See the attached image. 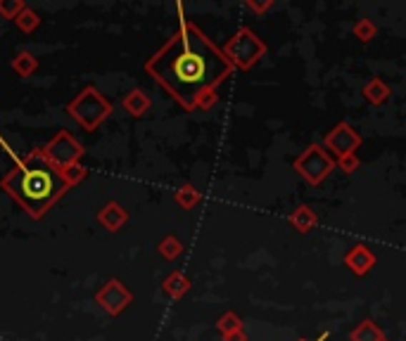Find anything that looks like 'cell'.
Segmentation results:
<instances>
[{
    "instance_id": "obj_20",
    "label": "cell",
    "mask_w": 406,
    "mask_h": 341,
    "mask_svg": "<svg viewBox=\"0 0 406 341\" xmlns=\"http://www.w3.org/2000/svg\"><path fill=\"white\" fill-rule=\"evenodd\" d=\"M217 330L221 337H226V335H231V332H238L245 327H242V317L235 313V310H226V313L217 320Z\"/></svg>"
},
{
    "instance_id": "obj_4",
    "label": "cell",
    "mask_w": 406,
    "mask_h": 341,
    "mask_svg": "<svg viewBox=\"0 0 406 341\" xmlns=\"http://www.w3.org/2000/svg\"><path fill=\"white\" fill-rule=\"evenodd\" d=\"M224 55L228 62L233 64V69L249 71L259 59L267 55V43L257 36L249 26H240L231 39L224 43Z\"/></svg>"
},
{
    "instance_id": "obj_6",
    "label": "cell",
    "mask_w": 406,
    "mask_h": 341,
    "mask_svg": "<svg viewBox=\"0 0 406 341\" xmlns=\"http://www.w3.org/2000/svg\"><path fill=\"white\" fill-rule=\"evenodd\" d=\"M84 145L79 143L76 138L71 136L69 131H60L55 138H50L46 145H43V154L48 157V161L57 168L67 170L71 166H76L81 157H84Z\"/></svg>"
},
{
    "instance_id": "obj_25",
    "label": "cell",
    "mask_w": 406,
    "mask_h": 341,
    "mask_svg": "<svg viewBox=\"0 0 406 341\" xmlns=\"http://www.w3.org/2000/svg\"><path fill=\"white\" fill-rule=\"evenodd\" d=\"M64 175H67V180L71 183V188H76V185H79L81 180H84L86 175H88V170H86V166L76 164V166H71V168L64 170Z\"/></svg>"
},
{
    "instance_id": "obj_13",
    "label": "cell",
    "mask_w": 406,
    "mask_h": 341,
    "mask_svg": "<svg viewBox=\"0 0 406 341\" xmlns=\"http://www.w3.org/2000/svg\"><path fill=\"white\" fill-rule=\"evenodd\" d=\"M162 289H164V294L169 296V299L181 301L183 296L190 292V278L186 275V273L174 270V273H169V275L164 278V283H162Z\"/></svg>"
},
{
    "instance_id": "obj_14",
    "label": "cell",
    "mask_w": 406,
    "mask_h": 341,
    "mask_svg": "<svg viewBox=\"0 0 406 341\" xmlns=\"http://www.w3.org/2000/svg\"><path fill=\"white\" fill-rule=\"evenodd\" d=\"M316 223H319V216H316V211L307 204H299L297 209L290 213V225L302 235L309 233V230H314Z\"/></svg>"
},
{
    "instance_id": "obj_3",
    "label": "cell",
    "mask_w": 406,
    "mask_h": 341,
    "mask_svg": "<svg viewBox=\"0 0 406 341\" xmlns=\"http://www.w3.org/2000/svg\"><path fill=\"white\" fill-rule=\"evenodd\" d=\"M67 114L84 131L93 133L100 128L102 121H107V118L114 114V107L112 102L100 93L98 86H86L79 95H74V100L67 102Z\"/></svg>"
},
{
    "instance_id": "obj_22",
    "label": "cell",
    "mask_w": 406,
    "mask_h": 341,
    "mask_svg": "<svg viewBox=\"0 0 406 341\" xmlns=\"http://www.w3.org/2000/svg\"><path fill=\"white\" fill-rule=\"evenodd\" d=\"M24 7H26L24 0H0V17L14 21L21 14Z\"/></svg>"
},
{
    "instance_id": "obj_11",
    "label": "cell",
    "mask_w": 406,
    "mask_h": 341,
    "mask_svg": "<svg viewBox=\"0 0 406 341\" xmlns=\"http://www.w3.org/2000/svg\"><path fill=\"white\" fill-rule=\"evenodd\" d=\"M122 107H124V112H127V114L138 118V116L147 114V109L152 107V100H150V95L143 91V88H134V91H129L122 98Z\"/></svg>"
},
{
    "instance_id": "obj_18",
    "label": "cell",
    "mask_w": 406,
    "mask_h": 341,
    "mask_svg": "<svg viewBox=\"0 0 406 341\" xmlns=\"http://www.w3.org/2000/svg\"><path fill=\"white\" fill-rule=\"evenodd\" d=\"M157 251L162 258H167V261H176V258L183 254V242L176 235H167V237H162V242L157 244Z\"/></svg>"
},
{
    "instance_id": "obj_27",
    "label": "cell",
    "mask_w": 406,
    "mask_h": 341,
    "mask_svg": "<svg viewBox=\"0 0 406 341\" xmlns=\"http://www.w3.org/2000/svg\"><path fill=\"white\" fill-rule=\"evenodd\" d=\"M224 341H249V339H247V332L245 330H238V332H231V335H226Z\"/></svg>"
},
{
    "instance_id": "obj_15",
    "label": "cell",
    "mask_w": 406,
    "mask_h": 341,
    "mask_svg": "<svg viewBox=\"0 0 406 341\" xmlns=\"http://www.w3.org/2000/svg\"><path fill=\"white\" fill-rule=\"evenodd\" d=\"M174 202L179 204L183 211H193L195 206L202 202V192L197 190L193 183H183L181 188L174 192Z\"/></svg>"
},
{
    "instance_id": "obj_16",
    "label": "cell",
    "mask_w": 406,
    "mask_h": 341,
    "mask_svg": "<svg viewBox=\"0 0 406 341\" xmlns=\"http://www.w3.org/2000/svg\"><path fill=\"white\" fill-rule=\"evenodd\" d=\"M350 341H387V337L373 320H361L350 332Z\"/></svg>"
},
{
    "instance_id": "obj_24",
    "label": "cell",
    "mask_w": 406,
    "mask_h": 341,
    "mask_svg": "<svg viewBox=\"0 0 406 341\" xmlns=\"http://www.w3.org/2000/svg\"><path fill=\"white\" fill-rule=\"evenodd\" d=\"M247 7L257 14V17H264L269 10L276 7V3H273V0H264V3H262V0H247Z\"/></svg>"
},
{
    "instance_id": "obj_10",
    "label": "cell",
    "mask_w": 406,
    "mask_h": 341,
    "mask_svg": "<svg viewBox=\"0 0 406 341\" xmlns=\"http://www.w3.org/2000/svg\"><path fill=\"white\" fill-rule=\"evenodd\" d=\"M127 220H129V211L119 202H107L98 211V223L105 230H109V233H119L127 225Z\"/></svg>"
},
{
    "instance_id": "obj_5",
    "label": "cell",
    "mask_w": 406,
    "mask_h": 341,
    "mask_svg": "<svg viewBox=\"0 0 406 341\" xmlns=\"http://www.w3.org/2000/svg\"><path fill=\"white\" fill-rule=\"evenodd\" d=\"M292 168L297 170L309 185H321L337 168V159L321 143H312L292 161Z\"/></svg>"
},
{
    "instance_id": "obj_23",
    "label": "cell",
    "mask_w": 406,
    "mask_h": 341,
    "mask_svg": "<svg viewBox=\"0 0 406 341\" xmlns=\"http://www.w3.org/2000/svg\"><path fill=\"white\" fill-rule=\"evenodd\" d=\"M359 166H361V159L357 157V154H347V157L337 159V168L342 170L345 175H352L354 170H359Z\"/></svg>"
},
{
    "instance_id": "obj_8",
    "label": "cell",
    "mask_w": 406,
    "mask_h": 341,
    "mask_svg": "<svg viewBox=\"0 0 406 341\" xmlns=\"http://www.w3.org/2000/svg\"><path fill=\"white\" fill-rule=\"evenodd\" d=\"M361 136L357 133L354 126H350L347 121H340L335 128H330L326 136H323V147L333 154L335 159H342L347 154H357V150L361 147Z\"/></svg>"
},
{
    "instance_id": "obj_7",
    "label": "cell",
    "mask_w": 406,
    "mask_h": 341,
    "mask_svg": "<svg viewBox=\"0 0 406 341\" xmlns=\"http://www.w3.org/2000/svg\"><path fill=\"white\" fill-rule=\"evenodd\" d=\"M131 301H134V294H131L129 287L117 278L107 280V283L95 292V303L112 317L122 315L124 310L131 306Z\"/></svg>"
},
{
    "instance_id": "obj_9",
    "label": "cell",
    "mask_w": 406,
    "mask_h": 341,
    "mask_svg": "<svg viewBox=\"0 0 406 341\" xmlns=\"http://www.w3.org/2000/svg\"><path fill=\"white\" fill-rule=\"evenodd\" d=\"M375 263H378V258H375V254L366 247V244H357V247H352L345 254V265L357 278L368 275V273L375 268Z\"/></svg>"
},
{
    "instance_id": "obj_12",
    "label": "cell",
    "mask_w": 406,
    "mask_h": 341,
    "mask_svg": "<svg viewBox=\"0 0 406 341\" xmlns=\"http://www.w3.org/2000/svg\"><path fill=\"white\" fill-rule=\"evenodd\" d=\"M361 95H364V100L368 102V105L380 107L392 98V88H390L380 76H373L364 88H361Z\"/></svg>"
},
{
    "instance_id": "obj_17",
    "label": "cell",
    "mask_w": 406,
    "mask_h": 341,
    "mask_svg": "<svg viewBox=\"0 0 406 341\" xmlns=\"http://www.w3.org/2000/svg\"><path fill=\"white\" fill-rule=\"evenodd\" d=\"M10 66L17 71V76L29 78V76H34V73L39 71V59H36L34 53H29V50H21V53H17L12 57Z\"/></svg>"
},
{
    "instance_id": "obj_28",
    "label": "cell",
    "mask_w": 406,
    "mask_h": 341,
    "mask_svg": "<svg viewBox=\"0 0 406 341\" xmlns=\"http://www.w3.org/2000/svg\"><path fill=\"white\" fill-rule=\"evenodd\" d=\"M328 337H330V332L326 330V332H321V337H319V339H314V341H326ZM297 341H309V339H297Z\"/></svg>"
},
{
    "instance_id": "obj_2",
    "label": "cell",
    "mask_w": 406,
    "mask_h": 341,
    "mask_svg": "<svg viewBox=\"0 0 406 341\" xmlns=\"http://www.w3.org/2000/svg\"><path fill=\"white\" fill-rule=\"evenodd\" d=\"M0 190L12 202H17L29 216L39 220L67 195L71 183L62 168L50 164L43 154V147H36L14 161V166L0 180Z\"/></svg>"
},
{
    "instance_id": "obj_21",
    "label": "cell",
    "mask_w": 406,
    "mask_h": 341,
    "mask_svg": "<svg viewBox=\"0 0 406 341\" xmlns=\"http://www.w3.org/2000/svg\"><path fill=\"white\" fill-rule=\"evenodd\" d=\"M14 24H17L19 31H24V34H34L36 29L41 26V17H39V14H36V10H31V7H24L19 17L14 19Z\"/></svg>"
},
{
    "instance_id": "obj_1",
    "label": "cell",
    "mask_w": 406,
    "mask_h": 341,
    "mask_svg": "<svg viewBox=\"0 0 406 341\" xmlns=\"http://www.w3.org/2000/svg\"><path fill=\"white\" fill-rule=\"evenodd\" d=\"M145 71L186 112H195L202 95L217 91L235 69L200 26L181 19L179 31L145 62Z\"/></svg>"
},
{
    "instance_id": "obj_19",
    "label": "cell",
    "mask_w": 406,
    "mask_h": 341,
    "mask_svg": "<svg viewBox=\"0 0 406 341\" xmlns=\"http://www.w3.org/2000/svg\"><path fill=\"white\" fill-rule=\"evenodd\" d=\"M352 36L359 39L361 43H371L378 36V24L373 19H357L352 26Z\"/></svg>"
},
{
    "instance_id": "obj_26",
    "label": "cell",
    "mask_w": 406,
    "mask_h": 341,
    "mask_svg": "<svg viewBox=\"0 0 406 341\" xmlns=\"http://www.w3.org/2000/svg\"><path fill=\"white\" fill-rule=\"evenodd\" d=\"M217 102H219V95H217V91H212V93L202 95V100L197 102V109H212Z\"/></svg>"
}]
</instances>
